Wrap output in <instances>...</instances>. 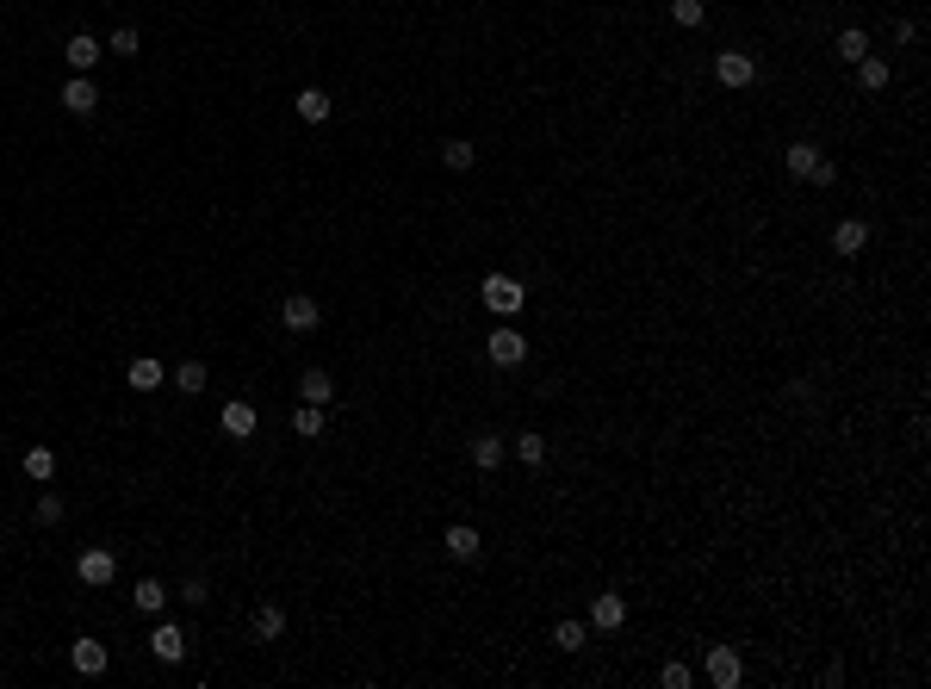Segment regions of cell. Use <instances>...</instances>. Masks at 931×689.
I'll use <instances>...</instances> for the list:
<instances>
[{"label":"cell","mask_w":931,"mask_h":689,"mask_svg":"<svg viewBox=\"0 0 931 689\" xmlns=\"http://www.w3.org/2000/svg\"><path fill=\"white\" fill-rule=\"evenodd\" d=\"M479 299H484V310H491V317H516V310L528 305V299H521V279H510V274H484Z\"/></svg>","instance_id":"cell-1"},{"label":"cell","mask_w":931,"mask_h":689,"mask_svg":"<svg viewBox=\"0 0 931 689\" xmlns=\"http://www.w3.org/2000/svg\"><path fill=\"white\" fill-rule=\"evenodd\" d=\"M75 572H81V584H87V590H106L112 578H118V559H112L106 547H87L81 559H75Z\"/></svg>","instance_id":"cell-2"},{"label":"cell","mask_w":931,"mask_h":689,"mask_svg":"<svg viewBox=\"0 0 931 689\" xmlns=\"http://www.w3.org/2000/svg\"><path fill=\"white\" fill-rule=\"evenodd\" d=\"M714 81H721V87H752V81H758V63H752L745 50H721V56H714Z\"/></svg>","instance_id":"cell-3"},{"label":"cell","mask_w":931,"mask_h":689,"mask_svg":"<svg viewBox=\"0 0 931 689\" xmlns=\"http://www.w3.org/2000/svg\"><path fill=\"white\" fill-rule=\"evenodd\" d=\"M484 354H491V367H521L528 360V342H521V329H491V342H484Z\"/></svg>","instance_id":"cell-4"},{"label":"cell","mask_w":931,"mask_h":689,"mask_svg":"<svg viewBox=\"0 0 931 689\" xmlns=\"http://www.w3.org/2000/svg\"><path fill=\"white\" fill-rule=\"evenodd\" d=\"M279 323H286L292 336H310V329L323 323V310H317V299H305V292H292V299L279 305Z\"/></svg>","instance_id":"cell-5"},{"label":"cell","mask_w":931,"mask_h":689,"mask_svg":"<svg viewBox=\"0 0 931 689\" xmlns=\"http://www.w3.org/2000/svg\"><path fill=\"white\" fill-rule=\"evenodd\" d=\"M69 664H75V671H81V677H100L106 664H112V653H106V646H100V640H94V633H81V640H75V646H69Z\"/></svg>","instance_id":"cell-6"},{"label":"cell","mask_w":931,"mask_h":689,"mask_svg":"<svg viewBox=\"0 0 931 689\" xmlns=\"http://www.w3.org/2000/svg\"><path fill=\"white\" fill-rule=\"evenodd\" d=\"M739 677H745L739 653H733V646H714V653H708V684H714V689H739Z\"/></svg>","instance_id":"cell-7"},{"label":"cell","mask_w":931,"mask_h":689,"mask_svg":"<svg viewBox=\"0 0 931 689\" xmlns=\"http://www.w3.org/2000/svg\"><path fill=\"white\" fill-rule=\"evenodd\" d=\"M63 56H69L75 75H94V69H100V37H94V32H75L69 44H63Z\"/></svg>","instance_id":"cell-8"},{"label":"cell","mask_w":931,"mask_h":689,"mask_svg":"<svg viewBox=\"0 0 931 689\" xmlns=\"http://www.w3.org/2000/svg\"><path fill=\"white\" fill-rule=\"evenodd\" d=\"M149 653L162 658V664H180V658H187V633H180L174 621H162V627L149 633Z\"/></svg>","instance_id":"cell-9"},{"label":"cell","mask_w":931,"mask_h":689,"mask_svg":"<svg viewBox=\"0 0 931 689\" xmlns=\"http://www.w3.org/2000/svg\"><path fill=\"white\" fill-rule=\"evenodd\" d=\"M299 404H323V410H329V404H336V380H329L323 367H310L305 380H299Z\"/></svg>","instance_id":"cell-10"},{"label":"cell","mask_w":931,"mask_h":689,"mask_svg":"<svg viewBox=\"0 0 931 689\" xmlns=\"http://www.w3.org/2000/svg\"><path fill=\"white\" fill-rule=\"evenodd\" d=\"M820 162H826V156H820L814 143H789V156H783V168H789L794 180H814V174H820Z\"/></svg>","instance_id":"cell-11"},{"label":"cell","mask_w":931,"mask_h":689,"mask_svg":"<svg viewBox=\"0 0 931 689\" xmlns=\"http://www.w3.org/2000/svg\"><path fill=\"white\" fill-rule=\"evenodd\" d=\"M63 106H69L75 118H87V112H94V106H100V87H94V81H87V75H75L69 87H63Z\"/></svg>","instance_id":"cell-12"},{"label":"cell","mask_w":931,"mask_h":689,"mask_svg":"<svg viewBox=\"0 0 931 689\" xmlns=\"http://www.w3.org/2000/svg\"><path fill=\"white\" fill-rule=\"evenodd\" d=\"M832 248H838V255H863V248H869V224H863V218H845V224L832 230Z\"/></svg>","instance_id":"cell-13"},{"label":"cell","mask_w":931,"mask_h":689,"mask_svg":"<svg viewBox=\"0 0 931 689\" xmlns=\"http://www.w3.org/2000/svg\"><path fill=\"white\" fill-rule=\"evenodd\" d=\"M255 422H261V416H255V404H242V398H230V404H224V435L248 441V435H255Z\"/></svg>","instance_id":"cell-14"},{"label":"cell","mask_w":931,"mask_h":689,"mask_svg":"<svg viewBox=\"0 0 931 689\" xmlns=\"http://www.w3.org/2000/svg\"><path fill=\"white\" fill-rule=\"evenodd\" d=\"M131 609H137V615H162V609H168V584L143 578V584L131 590Z\"/></svg>","instance_id":"cell-15"},{"label":"cell","mask_w":931,"mask_h":689,"mask_svg":"<svg viewBox=\"0 0 931 689\" xmlns=\"http://www.w3.org/2000/svg\"><path fill=\"white\" fill-rule=\"evenodd\" d=\"M590 621H596V633H615L621 621H627V603L621 596H596L590 603Z\"/></svg>","instance_id":"cell-16"},{"label":"cell","mask_w":931,"mask_h":689,"mask_svg":"<svg viewBox=\"0 0 931 689\" xmlns=\"http://www.w3.org/2000/svg\"><path fill=\"white\" fill-rule=\"evenodd\" d=\"M484 541H479V528H466V522H453L448 528V559H479Z\"/></svg>","instance_id":"cell-17"},{"label":"cell","mask_w":931,"mask_h":689,"mask_svg":"<svg viewBox=\"0 0 931 689\" xmlns=\"http://www.w3.org/2000/svg\"><path fill=\"white\" fill-rule=\"evenodd\" d=\"M248 627H255V640H279V633H286V609H279V603H261Z\"/></svg>","instance_id":"cell-18"},{"label":"cell","mask_w":931,"mask_h":689,"mask_svg":"<svg viewBox=\"0 0 931 689\" xmlns=\"http://www.w3.org/2000/svg\"><path fill=\"white\" fill-rule=\"evenodd\" d=\"M125 380H131V391H156V385H162V360H156V354H143V360H131V373H125Z\"/></svg>","instance_id":"cell-19"},{"label":"cell","mask_w":931,"mask_h":689,"mask_svg":"<svg viewBox=\"0 0 931 689\" xmlns=\"http://www.w3.org/2000/svg\"><path fill=\"white\" fill-rule=\"evenodd\" d=\"M299 118H305V125H323V118H329V94H323V87H299Z\"/></svg>","instance_id":"cell-20"},{"label":"cell","mask_w":931,"mask_h":689,"mask_svg":"<svg viewBox=\"0 0 931 689\" xmlns=\"http://www.w3.org/2000/svg\"><path fill=\"white\" fill-rule=\"evenodd\" d=\"M292 435L317 441V435H323V404H292Z\"/></svg>","instance_id":"cell-21"},{"label":"cell","mask_w":931,"mask_h":689,"mask_svg":"<svg viewBox=\"0 0 931 689\" xmlns=\"http://www.w3.org/2000/svg\"><path fill=\"white\" fill-rule=\"evenodd\" d=\"M503 453H510V448H503L497 435H479V441H472V466H479V472H497V466H503Z\"/></svg>","instance_id":"cell-22"},{"label":"cell","mask_w":931,"mask_h":689,"mask_svg":"<svg viewBox=\"0 0 931 689\" xmlns=\"http://www.w3.org/2000/svg\"><path fill=\"white\" fill-rule=\"evenodd\" d=\"M510 448H516L521 466H547V435H534V429H528V435H516Z\"/></svg>","instance_id":"cell-23"},{"label":"cell","mask_w":931,"mask_h":689,"mask_svg":"<svg viewBox=\"0 0 931 689\" xmlns=\"http://www.w3.org/2000/svg\"><path fill=\"white\" fill-rule=\"evenodd\" d=\"M25 479L50 484V479H56V453H50V448H25Z\"/></svg>","instance_id":"cell-24"},{"label":"cell","mask_w":931,"mask_h":689,"mask_svg":"<svg viewBox=\"0 0 931 689\" xmlns=\"http://www.w3.org/2000/svg\"><path fill=\"white\" fill-rule=\"evenodd\" d=\"M584 633H590L584 621H559V627H552V646H559V653H584Z\"/></svg>","instance_id":"cell-25"},{"label":"cell","mask_w":931,"mask_h":689,"mask_svg":"<svg viewBox=\"0 0 931 689\" xmlns=\"http://www.w3.org/2000/svg\"><path fill=\"white\" fill-rule=\"evenodd\" d=\"M838 56H845V63H863V56H869V32L845 25V32H838Z\"/></svg>","instance_id":"cell-26"},{"label":"cell","mask_w":931,"mask_h":689,"mask_svg":"<svg viewBox=\"0 0 931 689\" xmlns=\"http://www.w3.org/2000/svg\"><path fill=\"white\" fill-rule=\"evenodd\" d=\"M174 385L180 391H206V360H180L174 367Z\"/></svg>","instance_id":"cell-27"},{"label":"cell","mask_w":931,"mask_h":689,"mask_svg":"<svg viewBox=\"0 0 931 689\" xmlns=\"http://www.w3.org/2000/svg\"><path fill=\"white\" fill-rule=\"evenodd\" d=\"M857 81L869 87V94H875V87H888V63H882V56H863V63H857Z\"/></svg>","instance_id":"cell-28"},{"label":"cell","mask_w":931,"mask_h":689,"mask_svg":"<svg viewBox=\"0 0 931 689\" xmlns=\"http://www.w3.org/2000/svg\"><path fill=\"white\" fill-rule=\"evenodd\" d=\"M472 156H479V149H472V143H460V137L441 143V162H448L453 174H460V168H472Z\"/></svg>","instance_id":"cell-29"},{"label":"cell","mask_w":931,"mask_h":689,"mask_svg":"<svg viewBox=\"0 0 931 689\" xmlns=\"http://www.w3.org/2000/svg\"><path fill=\"white\" fill-rule=\"evenodd\" d=\"M671 19H677V25H702L708 6H702V0H671Z\"/></svg>","instance_id":"cell-30"},{"label":"cell","mask_w":931,"mask_h":689,"mask_svg":"<svg viewBox=\"0 0 931 689\" xmlns=\"http://www.w3.org/2000/svg\"><path fill=\"white\" fill-rule=\"evenodd\" d=\"M106 50H112V56H137V32H131V25H118V32L106 37Z\"/></svg>","instance_id":"cell-31"},{"label":"cell","mask_w":931,"mask_h":689,"mask_svg":"<svg viewBox=\"0 0 931 689\" xmlns=\"http://www.w3.org/2000/svg\"><path fill=\"white\" fill-rule=\"evenodd\" d=\"M658 684H664V689H690L695 671H690V664H664V671H658Z\"/></svg>","instance_id":"cell-32"},{"label":"cell","mask_w":931,"mask_h":689,"mask_svg":"<svg viewBox=\"0 0 931 689\" xmlns=\"http://www.w3.org/2000/svg\"><path fill=\"white\" fill-rule=\"evenodd\" d=\"M37 522H63V497L44 491V497H37Z\"/></svg>","instance_id":"cell-33"},{"label":"cell","mask_w":931,"mask_h":689,"mask_svg":"<svg viewBox=\"0 0 931 689\" xmlns=\"http://www.w3.org/2000/svg\"><path fill=\"white\" fill-rule=\"evenodd\" d=\"M180 596H187V603H193V609H206V596H211V590L199 584V578H187V584H180Z\"/></svg>","instance_id":"cell-34"}]
</instances>
